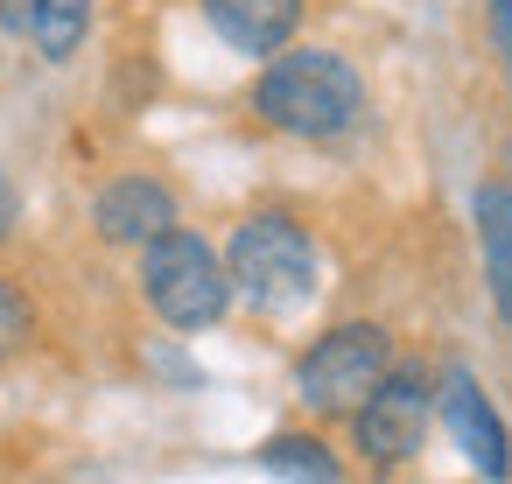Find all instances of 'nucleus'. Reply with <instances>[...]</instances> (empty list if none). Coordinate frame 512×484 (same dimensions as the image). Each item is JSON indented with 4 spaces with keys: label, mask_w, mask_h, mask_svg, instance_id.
I'll return each mask as SVG.
<instances>
[{
    "label": "nucleus",
    "mask_w": 512,
    "mask_h": 484,
    "mask_svg": "<svg viewBox=\"0 0 512 484\" xmlns=\"http://www.w3.org/2000/svg\"><path fill=\"white\" fill-rule=\"evenodd\" d=\"M29 337H36V309H29V295L8 274H0V358L29 351Z\"/></svg>",
    "instance_id": "12"
},
{
    "label": "nucleus",
    "mask_w": 512,
    "mask_h": 484,
    "mask_svg": "<svg viewBox=\"0 0 512 484\" xmlns=\"http://www.w3.org/2000/svg\"><path fill=\"white\" fill-rule=\"evenodd\" d=\"M393 372V337L379 323H337L295 358V400L309 414H358V400Z\"/></svg>",
    "instance_id": "4"
},
{
    "label": "nucleus",
    "mask_w": 512,
    "mask_h": 484,
    "mask_svg": "<svg viewBox=\"0 0 512 484\" xmlns=\"http://www.w3.org/2000/svg\"><path fill=\"white\" fill-rule=\"evenodd\" d=\"M141 295L169 330H211L232 309L225 260L211 253V239H197L183 225H169L162 239L141 246Z\"/></svg>",
    "instance_id": "3"
},
{
    "label": "nucleus",
    "mask_w": 512,
    "mask_h": 484,
    "mask_svg": "<svg viewBox=\"0 0 512 484\" xmlns=\"http://www.w3.org/2000/svg\"><path fill=\"white\" fill-rule=\"evenodd\" d=\"M428 414H435V386H428V372H421V365H393V372L358 400V414H351L358 456H365L372 470L407 463V456L421 449V435H428Z\"/></svg>",
    "instance_id": "5"
},
{
    "label": "nucleus",
    "mask_w": 512,
    "mask_h": 484,
    "mask_svg": "<svg viewBox=\"0 0 512 484\" xmlns=\"http://www.w3.org/2000/svg\"><path fill=\"white\" fill-rule=\"evenodd\" d=\"M491 36H498V50L512 57V0H491Z\"/></svg>",
    "instance_id": "14"
},
{
    "label": "nucleus",
    "mask_w": 512,
    "mask_h": 484,
    "mask_svg": "<svg viewBox=\"0 0 512 484\" xmlns=\"http://www.w3.org/2000/svg\"><path fill=\"white\" fill-rule=\"evenodd\" d=\"M0 22H8V29L22 36V29H29V0H0Z\"/></svg>",
    "instance_id": "15"
},
{
    "label": "nucleus",
    "mask_w": 512,
    "mask_h": 484,
    "mask_svg": "<svg viewBox=\"0 0 512 484\" xmlns=\"http://www.w3.org/2000/svg\"><path fill=\"white\" fill-rule=\"evenodd\" d=\"M260 463H267L274 477H288V484H337V477H344L337 456H330L316 435H274V442H260Z\"/></svg>",
    "instance_id": "11"
},
{
    "label": "nucleus",
    "mask_w": 512,
    "mask_h": 484,
    "mask_svg": "<svg viewBox=\"0 0 512 484\" xmlns=\"http://www.w3.org/2000/svg\"><path fill=\"white\" fill-rule=\"evenodd\" d=\"M442 421H449V435H456V449L498 484V477H512V435H505V421H498V407H491V393L456 365L449 379H442Z\"/></svg>",
    "instance_id": "6"
},
{
    "label": "nucleus",
    "mask_w": 512,
    "mask_h": 484,
    "mask_svg": "<svg viewBox=\"0 0 512 484\" xmlns=\"http://www.w3.org/2000/svg\"><path fill=\"white\" fill-rule=\"evenodd\" d=\"M253 113L274 134L337 141L365 113V78L337 50H274V64L253 78Z\"/></svg>",
    "instance_id": "1"
},
{
    "label": "nucleus",
    "mask_w": 512,
    "mask_h": 484,
    "mask_svg": "<svg viewBox=\"0 0 512 484\" xmlns=\"http://www.w3.org/2000/svg\"><path fill=\"white\" fill-rule=\"evenodd\" d=\"M225 281L232 295H246L267 316H288L316 295V239L288 218V211H253L232 225L225 246Z\"/></svg>",
    "instance_id": "2"
},
{
    "label": "nucleus",
    "mask_w": 512,
    "mask_h": 484,
    "mask_svg": "<svg viewBox=\"0 0 512 484\" xmlns=\"http://www.w3.org/2000/svg\"><path fill=\"white\" fill-rule=\"evenodd\" d=\"M15 218H22V197H15V183H8V169H0V246L15 239Z\"/></svg>",
    "instance_id": "13"
},
{
    "label": "nucleus",
    "mask_w": 512,
    "mask_h": 484,
    "mask_svg": "<svg viewBox=\"0 0 512 484\" xmlns=\"http://www.w3.org/2000/svg\"><path fill=\"white\" fill-rule=\"evenodd\" d=\"M92 225H99L106 246H148L176 225V190L155 183V176H113L92 197Z\"/></svg>",
    "instance_id": "7"
},
{
    "label": "nucleus",
    "mask_w": 512,
    "mask_h": 484,
    "mask_svg": "<svg viewBox=\"0 0 512 484\" xmlns=\"http://www.w3.org/2000/svg\"><path fill=\"white\" fill-rule=\"evenodd\" d=\"M50 64L78 57L85 36H92V0H29V29H22Z\"/></svg>",
    "instance_id": "10"
},
{
    "label": "nucleus",
    "mask_w": 512,
    "mask_h": 484,
    "mask_svg": "<svg viewBox=\"0 0 512 484\" xmlns=\"http://www.w3.org/2000/svg\"><path fill=\"white\" fill-rule=\"evenodd\" d=\"M477 246H484V281L498 316L512 323V183H484L477 190Z\"/></svg>",
    "instance_id": "9"
},
{
    "label": "nucleus",
    "mask_w": 512,
    "mask_h": 484,
    "mask_svg": "<svg viewBox=\"0 0 512 484\" xmlns=\"http://www.w3.org/2000/svg\"><path fill=\"white\" fill-rule=\"evenodd\" d=\"M197 8L218 29V43H232L239 57H274L302 29V0H197Z\"/></svg>",
    "instance_id": "8"
}]
</instances>
